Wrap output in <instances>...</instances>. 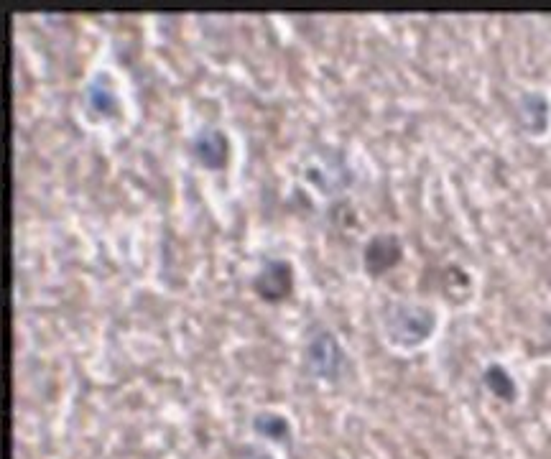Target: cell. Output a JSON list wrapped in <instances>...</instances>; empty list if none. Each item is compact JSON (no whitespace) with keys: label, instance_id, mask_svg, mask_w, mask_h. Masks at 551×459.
Listing matches in <instances>:
<instances>
[{"label":"cell","instance_id":"5","mask_svg":"<svg viewBox=\"0 0 551 459\" xmlns=\"http://www.w3.org/2000/svg\"><path fill=\"white\" fill-rule=\"evenodd\" d=\"M187 148L189 156H192L202 169L220 171L228 166L230 141L228 136H225V131H220V128H212V125L199 128V131L187 141Z\"/></svg>","mask_w":551,"mask_h":459},{"label":"cell","instance_id":"3","mask_svg":"<svg viewBox=\"0 0 551 459\" xmlns=\"http://www.w3.org/2000/svg\"><path fill=\"white\" fill-rule=\"evenodd\" d=\"M304 363L307 370L319 380H337L345 373L347 355L340 347L337 337L327 329L322 332H314L307 342V350H304Z\"/></svg>","mask_w":551,"mask_h":459},{"label":"cell","instance_id":"7","mask_svg":"<svg viewBox=\"0 0 551 459\" xmlns=\"http://www.w3.org/2000/svg\"><path fill=\"white\" fill-rule=\"evenodd\" d=\"M82 100H85V108L92 118H115L120 110L118 95L110 85L108 74H97L95 80L87 82Z\"/></svg>","mask_w":551,"mask_h":459},{"label":"cell","instance_id":"1","mask_svg":"<svg viewBox=\"0 0 551 459\" xmlns=\"http://www.w3.org/2000/svg\"><path fill=\"white\" fill-rule=\"evenodd\" d=\"M383 327L393 345L398 347H419L432 337L437 327V312L429 306L409 304V301H396L386 309Z\"/></svg>","mask_w":551,"mask_h":459},{"label":"cell","instance_id":"2","mask_svg":"<svg viewBox=\"0 0 551 459\" xmlns=\"http://www.w3.org/2000/svg\"><path fill=\"white\" fill-rule=\"evenodd\" d=\"M302 176L324 194L342 192V189H347L350 187V182H353L350 166L345 164L342 153L332 151V148L309 153L307 161H304Z\"/></svg>","mask_w":551,"mask_h":459},{"label":"cell","instance_id":"9","mask_svg":"<svg viewBox=\"0 0 551 459\" xmlns=\"http://www.w3.org/2000/svg\"><path fill=\"white\" fill-rule=\"evenodd\" d=\"M250 429L256 431L258 437L271 439V442L286 444L291 439V424L286 416L276 414V411H258L250 419Z\"/></svg>","mask_w":551,"mask_h":459},{"label":"cell","instance_id":"6","mask_svg":"<svg viewBox=\"0 0 551 459\" xmlns=\"http://www.w3.org/2000/svg\"><path fill=\"white\" fill-rule=\"evenodd\" d=\"M404 258V245L393 233H378L365 243L363 248V268L368 276L378 278L396 268Z\"/></svg>","mask_w":551,"mask_h":459},{"label":"cell","instance_id":"4","mask_svg":"<svg viewBox=\"0 0 551 459\" xmlns=\"http://www.w3.org/2000/svg\"><path fill=\"white\" fill-rule=\"evenodd\" d=\"M250 289L266 304H281L294 291V268L281 258H266L250 278Z\"/></svg>","mask_w":551,"mask_h":459},{"label":"cell","instance_id":"10","mask_svg":"<svg viewBox=\"0 0 551 459\" xmlns=\"http://www.w3.org/2000/svg\"><path fill=\"white\" fill-rule=\"evenodd\" d=\"M483 383H485V388H488V391L498 398V401L513 403L518 398L516 380H513V375L508 373L503 365H498V363L488 365V368L483 370Z\"/></svg>","mask_w":551,"mask_h":459},{"label":"cell","instance_id":"8","mask_svg":"<svg viewBox=\"0 0 551 459\" xmlns=\"http://www.w3.org/2000/svg\"><path fill=\"white\" fill-rule=\"evenodd\" d=\"M549 100L541 92H523L516 102V118L523 125V131L541 136L549 128Z\"/></svg>","mask_w":551,"mask_h":459}]
</instances>
